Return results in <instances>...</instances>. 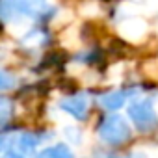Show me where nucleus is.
<instances>
[{"mask_svg":"<svg viewBox=\"0 0 158 158\" xmlns=\"http://www.w3.org/2000/svg\"><path fill=\"white\" fill-rule=\"evenodd\" d=\"M95 134L102 147L119 151L121 147L130 145L134 138V127L128 117H123L115 112H102L95 121Z\"/></svg>","mask_w":158,"mask_h":158,"instance_id":"1","label":"nucleus"},{"mask_svg":"<svg viewBox=\"0 0 158 158\" xmlns=\"http://www.w3.org/2000/svg\"><path fill=\"white\" fill-rule=\"evenodd\" d=\"M154 95L132 97L127 104V117L132 123L138 134H152L158 130V114H156Z\"/></svg>","mask_w":158,"mask_h":158,"instance_id":"2","label":"nucleus"},{"mask_svg":"<svg viewBox=\"0 0 158 158\" xmlns=\"http://www.w3.org/2000/svg\"><path fill=\"white\" fill-rule=\"evenodd\" d=\"M52 138H54V132L48 128H39V130L24 128L15 138V145L8 152H4V156L6 158H23V156H34V154L37 156L39 147Z\"/></svg>","mask_w":158,"mask_h":158,"instance_id":"3","label":"nucleus"},{"mask_svg":"<svg viewBox=\"0 0 158 158\" xmlns=\"http://www.w3.org/2000/svg\"><path fill=\"white\" fill-rule=\"evenodd\" d=\"M58 108L61 112H65L69 117H73L74 121L82 123L89 117V93L86 91H73L71 95L63 97L58 102Z\"/></svg>","mask_w":158,"mask_h":158,"instance_id":"4","label":"nucleus"},{"mask_svg":"<svg viewBox=\"0 0 158 158\" xmlns=\"http://www.w3.org/2000/svg\"><path fill=\"white\" fill-rule=\"evenodd\" d=\"M35 11L30 0H2L0 2V17L4 24L21 23L23 19H34Z\"/></svg>","mask_w":158,"mask_h":158,"instance_id":"5","label":"nucleus"},{"mask_svg":"<svg viewBox=\"0 0 158 158\" xmlns=\"http://www.w3.org/2000/svg\"><path fill=\"white\" fill-rule=\"evenodd\" d=\"M73 61H78V63H84L88 67H97L99 63L104 61V50L101 47H89L86 48L84 52H78L76 56H73Z\"/></svg>","mask_w":158,"mask_h":158,"instance_id":"6","label":"nucleus"},{"mask_svg":"<svg viewBox=\"0 0 158 158\" xmlns=\"http://www.w3.org/2000/svg\"><path fill=\"white\" fill-rule=\"evenodd\" d=\"M37 156H41V158H73L74 152L71 151V147L67 143H52V145L41 149L37 152Z\"/></svg>","mask_w":158,"mask_h":158,"instance_id":"7","label":"nucleus"},{"mask_svg":"<svg viewBox=\"0 0 158 158\" xmlns=\"http://www.w3.org/2000/svg\"><path fill=\"white\" fill-rule=\"evenodd\" d=\"M13 117H15V101L4 93L0 99V127L2 128L8 127Z\"/></svg>","mask_w":158,"mask_h":158,"instance_id":"8","label":"nucleus"},{"mask_svg":"<svg viewBox=\"0 0 158 158\" xmlns=\"http://www.w3.org/2000/svg\"><path fill=\"white\" fill-rule=\"evenodd\" d=\"M17 88V76L10 69H2V78H0V89L2 93H8Z\"/></svg>","mask_w":158,"mask_h":158,"instance_id":"9","label":"nucleus"},{"mask_svg":"<svg viewBox=\"0 0 158 158\" xmlns=\"http://www.w3.org/2000/svg\"><path fill=\"white\" fill-rule=\"evenodd\" d=\"M65 136H69L71 141L76 143V145L82 141V130L78 128V127H65Z\"/></svg>","mask_w":158,"mask_h":158,"instance_id":"10","label":"nucleus"},{"mask_svg":"<svg viewBox=\"0 0 158 158\" xmlns=\"http://www.w3.org/2000/svg\"><path fill=\"white\" fill-rule=\"evenodd\" d=\"M30 4H32V8H34V11L37 13L43 6H47V0H30ZM35 17V15H34Z\"/></svg>","mask_w":158,"mask_h":158,"instance_id":"11","label":"nucleus"}]
</instances>
